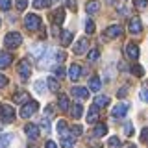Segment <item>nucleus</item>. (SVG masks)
I'll list each match as a JSON object with an SVG mask.
<instances>
[{"mask_svg":"<svg viewBox=\"0 0 148 148\" xmlns=\"http://www.w3.org/2000/svg\"><path fill=\"white\" fill-rule=\"evenodd\" d=\"M0 24H2V22H0Z\"/></svg>","mask_w":148,"mask_h":148,"instance_id":"obj_54","label":"nucleus"},{"mask_svg":"<svg viewBox=\"0 0 148 148\" xmlns=\"http://www.w3.org/2000/svg\"><path fill=\"white\" fill-rule=\"evenodd\" d=\"M100 58V52L96 48H92V50H89V54H87V59H89V61L92 63V61H96V59Z\"/></svg>","mask_w":148,"mask_h":148,"instance_id":"obj_32","label":"nucleus"},{"mask_svg":"<svg viewBox=\"0 0 148 148\" xmlns=\"http://www.w3.org/2000/svg\"><path fill=\"white\" fill-rule=\"evenodd\" d=\"M108 146H109V148H120V139H119L117 135H111V137L108 139Z\"/></svg>","mask_w":148,"mask_h":148,"instance_id":"obj_30","label":"nucleus"},{"mask_svg":"<svg viewBox=\"0 0 148 148\" xmlns=\"http://www.w3.org/2000/svg\"><path fill=\"white\" fill-rule=\"evenodd\" d=\"M0 130H2V122H0Z\"/></svg>","mask_w":148,"mask_h":148,"instance_id":"obj_53","label":"nucleus"},{"mask_svg":"<svg viewBox=\"0 0 148 148\" xmlns=\"http://www.w3.org/2000/svg\"><path fill=\"white\" fill-rule=\"evenodd\" d=\"M92 106H95L96 109H102V108H106V106H109V96H96L95 102H92Z\"/></svg>","mask_w":148,"mask_h":148,"instance_id":"obj_23","label":"nucleus"},{"mask_svg":"<svg viewBox=\"0 0 148 148\" xmlns=\"http://www.w3.org/2000/svg\"><path fill=\"white\" fill-rule=\"evenodd\" d=\"M128 95V87H120V89L117 91V96L119 98H122V96H126Z\"/></svg>","mask_w":148,"mask_h":148,"instance_id":"obj_44","label":"nucleus"},{"mask_svg":"<svg viewBox=\"0 0 148 148\" xmlns=\"http://www.w3.org/2000/svg\"><path fill=\"white\" fill-rule=\"evenodd\" d=\"M126 135H133V128H132L130 120H126Z\"/></svg>","mask_w":148,"mask_h":148,"instance_id":"obj_45","label":"nucleus"},{"mask_svg":"<svg viewBox=\"0 0 148 148\" xmlns=\"http://www.w3.org/2000/svg\"><path fill=\"white\" fill-rule=\"evenodd\" d=\"M65 9L63 8H59V9H56L54 11V15H52V21H54V26H61L63 22H65Z\"/></svg>","mask_w":148,"mask_h":148,"instance_id":"obj_11","label":"nucleus"},{"mask_svg":"<svg viewBox=\"0 0 148 148\" xmlns=\"http://www.w3.org/2000/svg\"><path fill=\"white\" fill-rule=\"evenodd\" d=\"M24 132H26L28 139H34V141H35V139L39 137V126H35V124H26Z\"/></svg>","mask_w":148,"mask_h":148,"instance_id":"obj_13","label":"nucleus"},{"mask_svg":"<svg viewBox=\"0 0 148 148\" xmlns=\"http://www.w3.org/2000/svg\"><path fill=\"white\" fill-rule=\"evenodd\" d=\"M13 61L11 52H0V69H8Z\"/></svg>","mask_w":148,"mask_h":148,"instance_id":"obj_16","label":"nucleus"},{"mask_svg":"<svg viewBox=\"0 0 148 148\" xmlns=\"http://www.w3.org/2000/svg\"><path fill=\"white\" fill-rule=\"evenodd\" d=\"M67 6L71 9H76V6H74V0H67Z\"/></svg>","mask_w":148,"mask_h":148,"instance_id":"obj_51","label":"nucleus"},{"mask_svg":"<svg viewBox=\"0 0 148 148\" xmlns=\"http://www.w3.org/2000/svg\"><path fill=\"white\" fill-rule=\"evenodd\" d=\"M67 122L65 120H58V133H59V137L63 135V133H67Z\"/></svg>","mask_w":148,"mask_h":148,"instance_id":"obj_33","label":"nucleus"},{"mask_svg":"<svg viewBox=\"0 0 148 148\" xmlns=\"http://www.w3.org/2000/svg\"><path fill=\"white\" fill-rule=\"evenodd\" d=\"M132 72L135 74L137 78H141L143 74H145V71H143V67H141V65H133V67H132Z\"/></svg>","mask_w":148,"mask_h":148,"instance_id":"obj_37","label":"nucleus"},{"mask_svg":"<svg viewBox=\"0 0 148 148\" xmlns=\"http://www.w3.org/2000/svg\"><path fill=\"white\" fill-rule=\"evenodd\" d=\"M133 4H135V8H137V9H145V8L148 6V0H135Z\"/></svg>","mask_w":148,"mask_h":148,"instance_id":"obj_40","label":"nucleus"},{"mask_svg":"<svg viewBox=\"0 0 148 148\" xmlns=\"http://www.w3.org/2000/svg\"><path fill=\"white\" fill-rule=\"evenodd\" d=\"M17 72H18V76H21L22 80H28V78H30V74H32V65H30V61H28V59H21V61H18Z\"/></svg>","mask_w":148,"mask_h":148,"instance_id":"obj_4","label":"nucleus"},{"mask_svg":"<svg viewBox=\"0 0 148 148\" xmlns=\"http://www.w3.org/2000/svg\"><path fill=\"white\" fill-rule=\"evenodd\" d=\"M50 6V0H34V8L35 9H45Z\"/></svg>","mask_w":148,"mask_h":148,"instance_id":"obj_31","label":"nucleus"},{"mask_svg":"<svg viewBox=\"0 0 148 148\" xmlns=\"http://www.w3.org/2000/svg\"><path fill=\"white\" fill-rule=\"evenodd\" d=\"M92 135H95V137H104V135H108V126L98 122V124L95 126V130H92Z\"/></svg>","mask_w":148,"mask_h":148,"instance_id":"obj_24","label":"nucleus"},{"mask_svg":"<svg viewBox=\"0 0 148 148\" xmlns=\"http://www.w3.org/2000/svg\"><path fill=\"white\" fill-rule=\"evenodd\" d=\"M98 9H100V4L96 2V0H91V2H87V6H85V11L89 13V15H92V13H98Z\"/></svg>","mask_w":148,"mask_h":148,"instance_id":"obj_28","label":"nucleus"},{"mask_svg":"<svg viewBox=\"0 0 148 148\" xmlns=\"http://www.w3.org/2000/svg\"><path fill=\"white\" fill-rule=\"evenodd\" d=\"M69 111H71V117L72 119H80L82 115H83V106L80 104V102H76V104L71 106V109H69Z\"/></svg>","mask_w":148,"mask_h":148,"instance_id":"obj_18","label":"nucleus"},{"mask_svg":"<svg viewBox=\"0 0 148 148\" xmlns=\"http://www.w3.org/2000/svg\"><path fill=\"white\" fill-rule=\"evenodd\" d=\"M71 92H72V96H76V98H80V100H85L87 96H89V91L85 89V87H72L71 89Z\"/></svg>","mask_w":148,"mask_h":148,"instance_id":"obj_15","label":"nucleus"},{"mask_svg":"<svg viewBox=\"0 0 148 148\" xmlns=\"http://www.w3.org/2000/svg\"><path fill=\"white\" fill-rule=\"evenodd\" d=\"M35 91L39 95H45V83L43 82H35Z\"/></svg>","mask_w":148,"mask_h":148,"instance_id":"obj_41","label":"nucleus"},{"mask_svg":"<svg viewBox=\"0 0 148 148\" xmlns=\"http://www.w3.org/2000/svg\"><path fill=\"white\" fill-rule=\"evenodd\" d=\"M139 54H141V52H139V46L135 43H128L126 45V56H128L130 59H137Z\"/></svg>","mask_w":148,"mask_h":148,"instance_id":"obj_12","label":"nucleus"},{"mask_svg":"<svg viewBox=\"0 0 148 148\" xmlns=\"http://www.w3.org/2000/svg\"><path fill=\"white\" fill-rule=\"evenodd\" d=\"M41 124H43V128L46 130V132H48V130H50V122H48V120H46V119H43V122H41Z\"/></svg>","mask_w":148,"mask_h":148,"instance_id":"obj_50","label":"nucleus"},{"mask_svg":"<svg viewBox=\"0 0 148 148\" xmlns=\"http://www.w3.org/2000/svg\"><path fill=\"white\" fill-rule=\"evenodd\" d=\"M58 108L61 111H69V109H71V102H69L67 95H59L58 96Z\"/></svg>","mask_w":148,"mask_h":148,"instance_id":"obj_17","label":"nucleus"},{"mask_svg":"<svg viewBox=\"0 0 148 148\" xmlns=\"http://www.w3.org/2000/svg\"><path fill=\"white\" fill-rule=\"evenodd\" d=\"M141 141H143V143H146V145H148V126H146V128H145V130L141 132Z\"/></svg>","mask_w":148,"mask_h":148,"instance_id":"obj_43","label":"nucleus"},{"mask_svg":"<svg viewBox=\"0 0 148 148\" xmlns=\"http://www.w3.org/2000/svg\"><path fill=\"white\" fill-rule=\"evenodd\" d=\"M71 133H72V137L76 139V137H80L83 133V128L82 126H71Z\"/></svg>","mask_w":148,"mask_h":148,"instance_id":"obj_35","label":"nucleus"},{"mask_svg":"<svg viewBox=\"0 0 148 148\" xmlns=\"http://www.w3.org/2000/svg\"><path fill=\"white\" fill-rule=\"evenodd\" d=\"M74 143H76V139L72 137L71 132H67V133H63V135H61V146L63 148H72Z\"/></svg>","mask_w":148,"mask_h":148,"instance_id":"obj_14","label":"nucleus"},{"mask_svg":"<svg viewBox=\"0 0 148 148\" xmlns=\"http://www.w3.org/2000/svg\"><path fill=\"white\" fill-rule=\"evenodd\" d=\"M24 28L30 32H37L41 28V17L35 15V13H28L24 17Z\"/></svg>","mask_w":148,"mask_h":148,"instance_id":"obj_2","label":"nucleus"},{"mask_svg":"<svg viewBox=\"0 0 148 148\" xmlns=\"http://www.w3.org/2000/svg\"><path fill=\"white\" fill-rule=\"evenodd\" d=\"M128 32H130V34H133V35L141 34V32H143V22H141V18H139V17H132V18H130V22H128Z\"/></svg>","mask_w":148,"mask_h":148,"instance_id":"obj_7","label":"nucleus"},{"mask_svg":"<svg viewBox=\"0 0 148 148\" xmlns=\"http://www.w3.org/2000/svg\"><path fill=\"white\" fill-rule=\"evenodd\" d=\"M46 85H48V89L52 92H58L59 91V80L56 76H48L46 78Z\"/></svg>","mask_w":148,"mask_h":148,"instance_id":"obj_22","label":"nucleus"},{"mask_svg":"<svg viewBox=\"0 0 148 148\" xmlns=\"http://www.w3.org/2000/svg\"><path fill=\"white\" fill-rule=\"evenodd\" d=\"M80 76H82V67H80V65H76V63L71 65V69H69V78H71L72 82H76Z\"/></svg>","mask_w":148,"mask_h":148,"instance_id":"obj_19","label":"nucleus"},{"mask_svg":"<svg viewBox=\"0 0 148 148\" xmlns=\"http://www.w3.org/2000/svg\"><path fill=\"white\" fill-rule=\"evenodd\" d=\"M128 111H130V104H126V102H120V104H117L113 108V111H111V117H113V119H122V117H126Z\"/></svg>","mask_w":148,"mask_h":148,"instance_id":"obj_6","label":"nucleus"},{"mask_svg":"<svg viewBox=\"0 0 148 148\" xmlns=\"http://www.w3.org/2000/svg\"><path fill=\"white\" fill-rule=\"evenodd\" d=\"M65 58H67V54H65V52H58V54H56V61H58L59 65L65 61Z\"/></svg>","mask_w":148,"mask_h":148,"instance_id":"obj_42","label":"nucleus"},{"mask_svg":"<svg viewBox=\"0 0 148 148\" xmlns=\"http://www.w3.org/2000/svg\"><path fill=\"white\" fill-rule=\"evenodd\" d=\"M89 89H91L92 92L100 91V78H98V76H92L91 80H89Z\"/></svg>","mask_w":148,"mask_h":148,"instance_id":"obj_29","label":"nucleus"},{"mask_svg":"<svg viewBox=\"0 0 148 148\" xmlns=\"http://www.w3.org/2000/svg\"><path fill=\"white\" fill-rule=\"evenodd\" d=\"M124 148H137V146H133V145H126Z\"/></svg>","mask_w":148,"mask_h":148,"instance_id":"obj_52","label":"nucleus"},{"mask_svg":"<svg viewBox=\"0 0 148 148\" xmlns=\"http://www.w3.org/2000/svg\"><path fill=\"white\" fill-rule=\"evenodd\" d=\"M0 117H2L4 122H13V120H15V109L8 104L0 106Z\"/></svg>","mask_w":148,"mask_h":148,"instance_id":"obj_5","label":"nucleus"},{"mask_svg":"<svg viewBox=\"0 0 148 148\" xmlns=\"http://www.w3.org/2000/svg\"><path fill=\"white\" fill-rule=\"evenodd\" d=\"M141 98L145 100V102H148V89H143L141 91Z\"/></svg>","mask_w":148,"mask_h":148,"instance_id":"obj_48","label":"nucleus"},{"mask_svg":"<svg viewBox=\"0 0 148 148\" xmlns=\"http://www.w3.org/2000/svg\"><path fill=\"white\" fill-rule=\"evenodd\" d=\"M11 8V0H0V9L2 11H8Z\"/></svg>","mask_w":148,"mask_h":148,"instance_id":"obj_39","label":"nucleus"},{"mask_svg":"<svg viewBox=\"0 0 148 148\" xmlns=\"http://www.w3.org/2000/svg\"><path fill=\"white\" fill-rule=\"evenodd\" d=\"M4 43H6V46L9 50L18 48V46L22 45V35L18 34V32H9V34L4 37Z\"/></svg>","mask_w":148,"mask_h":148,"instance_id":"obj_1","label":"nucleus"},{"mask_svg":"<svg viewBox=\"0 0 148 148\" xmlns=\"http://www.w3.org/2000/svg\"><path fill=\"white\" fill-rule=\"evenodd\" d=\"M59 39H61V45H63V46H69V45L72 43V32L63 30V34L59 35Z\"/></svg>","mask_w":148,"mask_h":148,"instance_id":"obj_26","label":"nucleus"},{"mask_svg":"<svg viewBox=\"0 0 148 148\" xmlns=\"http://www.w3.org/2000/svg\"><path fill=\"white\" fill-rule=\"evenodd\" d=\"M120 35H122V26L120 24H113L106 28V39H117Z\"/></svg>","mask_w":148,"mask_h":148,"instance_id":"obj_9","label":"nucleus"},{"mask_svg":"<svg viewBox=\"0 0 148 148\" xmlns=\"http://www.w3.org/2000/svg\"><path fill=\"white\" fill-rule=\"evenodd\" d=\"M45 148H58V145H56L54 141H46V145H45Z\"/></svg>","mask_w":148,"mask_h":148,"instance_id":"obj_49","label":"nucleus"},{"mask_svg":"<svg viewBox=\"0 0 148 148\" xmlns=\"http://www.w3.org/2000/svg\"><path fill=\"white\" fill-rule=\"evenodd\" d=\"M98 119H100V113H98V109L92 106L89 109V113H87V122L89 124H98Z\"/></svg>","mask_w":148,"mask_h":148,"instance_id":"obj_20","label":"nucleus"},{"mask_svg":"<svg viewBox=\"0 0 148 148\" xmlns=\"http://www.w3.org/2000/svg\"><path fill=\"white\" fill-rule=\"evenodd\" d=\"M13 100H15L18 106H24V104H28L32 98H30V95H28L26 91H18V92H15V95H13Z\"/></svg>","mask_w":148,"mask_h":148,"instance_id":"obj_10","label":"nucleus"},{"mask_svg":"<svg viewBox=\"0 0 148 148\" xmlns=\"http://www.w3.org/2000/svg\"><path fill=\"white\" fill-rule=\"evenodd\" d=\"M41 59H43L45 63H52V61H56V52H54V48H46Z\"/></svg>","mask_w":148,"mask_h":148,"instance_id":"obj_27","label":"nucleus"},{"mask_svg":"<svg viewBox=\"0 0 148 148\" xmlns=\"http://www.w3.org/2000/svg\"><path fill=\"white\" fill-rule=\"evenodd\" d=\"M37 109H39V104H37L35 100H30L28 104H24L21 108V117L22 119H30L34 113H37Z\"/></svg>","mask_w":148,"mask_h":148,"instance_id":"obj_3","label":"nucleus"},{"mask_svg":"<svg viewBox=\"0 0 148 148\" xmlns=\"http://www.w3.org/2000/svg\"><path fill=\"white\" fill-rule=\"evenodd\" d=\"M8 85V78L4 74H0V87H6Z\"/></svg>","mask_w":148,"mask_h":148,"instance_id":"obj_46","label":"nucleus"},{"mask_svg":"<svg viewBox=\"0 0 148 148\" xmlns=\"http://www.w3.org/2000/svg\"><path fill=\"white\" fill-rule=\"evenodd\" d=\"M95 30H96L95 22H92V21H87L85 22V32H87V34H95Z\"/></svg>","mask_w":148,"mask_h":148,"instance_id":"obj_38","label":"nucleus"},{"mask_svg":"<svg viewBox=\"0 0 148 148\" xmlns=\"http://www.w3.org/2000/svg\"><path fill=\"white\" fill-rule=\"evenodd\" d=\"M15 8H17V11H24L28 8V0H15Z\"/></svg>","mask_w":148,"mask_h":148,"instance_id":"obj_34","label":"nucleus"},{"mask_svg":"<svg viewBox=\"0 0 148 148\" xmlns=\"http://www.w3.org/2000/svg\"><path fill=\"white\" fill-rule=\"evenodd\" d=\"M45 115H46V117H52V115H54V108H52V106H48V108L45 109Z\"/></svg>","mask_w":148,"mask_h":148,"instance_id":"obj_47","label":"nucleus"},{"mask_svg":"<svg viewBox=\"0 0 148 148\" xmlns=\"http://www.w3.org/2000/svg\"><path fill=\"white\" fill-rule=\"evenodd\" d=\"M45 46L43 45H35V46H32L30 48V56H34V59H41L43 58V54H45Z\"/></svg>","mask_w":148,"mask_h":148,"instance_id":"obj_21","label":"nucleus"},{"mask_svg":"<svg viewBox=\"0 0 148 148\" xmlns=\"http://www.w3.org/2000/svg\"><path fill=\"white\" fill-rule=\"evenodd\" d=\"M54 74H56V78H63V76H65L63 65H56V67H54Z\"/></svg>","mask_w":148,"mask_h":148,"instance_id":"obj_36","label":"nucleus"},{"mask_svg":"<svg viewBox=\"0 0 148 148\" xmlns=\"http://www.w3.org/2000/svg\"><path fill=\"white\" fill-rule=\"evenodd\" d=\"M87 48H89V39L87 37H82V39H78V43L72 46V52L76 56H82L87 52Z\"/></svg>","mask_w":148,"mask_h":148,"instance_id":"obj_8","label":"nucleus"},{"mask_svg":"<svg viewBox=\"0 0 148 148\" xmlns=\"http://www.w3.org/2000/svg\"><path fill=\"white\" fill-rule=\"evenodd\" d=\"M11 141H13L11 133H2V135H0V148H9Z\"/></svg>","mask_w":148,"mask_h":148,"instance_id":"obj_25","label":"nucleus"}]
</instances>
